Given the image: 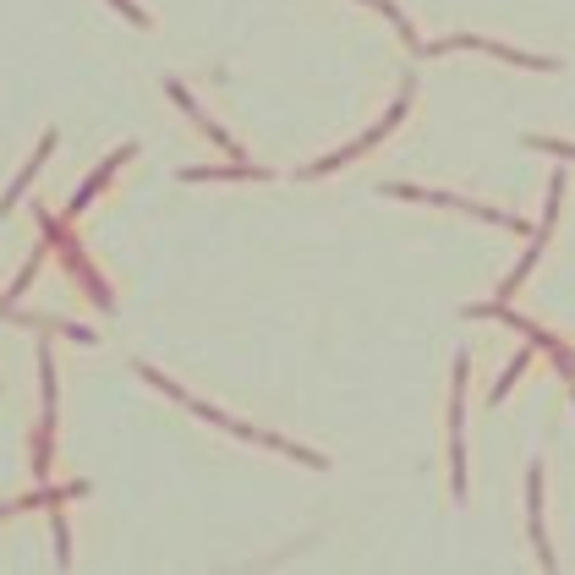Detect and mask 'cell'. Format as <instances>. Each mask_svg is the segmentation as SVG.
Masks as SVG:
<instances>
[{
    "label": "cell",
    "instance_id": "obj_1",
    "mask_svg": "<svg viewBox=\"0 0 575 575\" xmlns=\"http://www.w3.org/2000/svg\"><path fill=\"white\" fill-rule=\"evenodd\" d=\"M50 149H55V137H44V142H39V154H33V165H23V176H17V181H12V192H6V214H12V203L23 197V187L33 181V170L44 165V154H50Z\"/></svg>",
    "mask_w": 575,
    "mask_h": 575
},
{
    "label": "cell",
    "instance_id": "obj_2",
    "mask_svg": "<svg viewBox=\"0 0 575 575\" xmlns=\"http://www.w3.org/2000/svg\"><path fill=\"white\" fill-rule=\"evenodd\" d=\"M537 142V149H548V154H564V160H575V149H570V142H553V137H532Z\"/></svg>",
    "mask_w": 575,
    "mask_h": 575
}]
</instances>
